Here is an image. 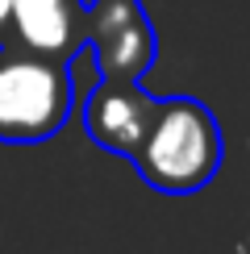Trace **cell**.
<instances>
[{"instance_id":"cell-1","label":"cell","mask_w":250,"mask_h":254,"mask_svg":"<svg viewBox=\"0 0 250 254\" xmlns=\"http://www.w3.org/2000/svg\"><path fill=\"white\" fill-rule=\"evenodd\" d=\"M225 137L217 113L192 96L159 100L150 129H146L138 154L129 158L138 175L163 196H196L221 171Z\"/></svg>"},{"instance_id":"cell-2","label":"cell","mask_w":250,"mask_h":254,"mask_svg":"<svg viewBox=\"0 0 250 254\" xmlns=\"http://www.w3.org/2000/svg\"><path fill=\"white\" fill-rule=\"evenodd\" d=\"M75 109V71L21 46L0 50V142H46Z\"/></svg>"},{"instance_id":"cell-3","label":"cell","mask_w":250,"mask_h":254,"mask_svg":"<svg viewBox=\"0 0 250 254\" xmlns=\"http://www.w3.org/2000/svg\"><path fill=\"white\" fill-rule=\"evenodd\" d=\"M83 46L100 79H142L159 55L154 25L138 0H88Z\"/></svg>"},{"instance_id":"cell-4","label":"cell","mask_w":250,"mask_h":254,"mask_svg":"<svg viewBox=\"0 0 250 254\" xmlns=\"http://www.w3.org/2000/svg\"><path fill=\"white\" fill-rule=\"evenodd\" d=\"M154 113L159 100L142 88V79H100L83 96V129L100 150L133 158Z\"/></svg>"},{"instance_id":"cell-5","label":"cell","mask_w":250,"mask_h":254,"mask_svg":"<svg viewBox=\"0 0 250 254\" xmlns=\"http://www.w3.org/2000/svg\"><path fill=\"white\" fill-rule=\"evenodd\" d=\"M83 17L88 0H13L8 34L21 50L71 63L83 46Z\"/></svg>"},{"instance_id":"cell-6","label":"cell","mask_w":250,"mask_h":254,"mask_svg":"<svg viewBox=\"0 0 250 254\" xmlns=\"http://www.w3.org/2000/svg\"><path fill=\"white\" fill-rule=\"evenodd\" d=\"M8 8H13V0H0V42L8 38Z\"/></svg>"}]
</instances>
